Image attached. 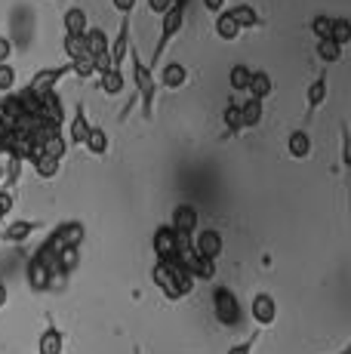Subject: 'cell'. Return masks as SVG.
Returning a JSON list of instances; mask_svg holds the SVG:
<instances>
[{
	"label": "cell",
	"instance_id": "obj_19",
	"mask_svg": "<svg viewBox=\"0 0 351 354\" xmlns=\"http://www.w3.org/2000/svg\"><path fill=\"white\" fill-rule=\"evenodd\" d=\"M77 268H80V247H71V243H68V247H59L56 250V271H59V274L68 277Z\"/></svg>",
	"mask_w": 351,
	"mask_h": 354
},
{
	"label": "cell",
	"instance_id": "obj_4",
	"mask_svg": "<svg viewBox=\"0 0 351 354\" xmlns=\"http://www.w3.org/2000/svg\"><path fill=\"white\" fill-rule=\"evenodd\" d=\"M179 268H182V265L176 262V259H158V262H154V268H151L154 287L164 292L170 302L185 299V296H182V290H179Z\"/></svg>",
	"mask_w": 351,
	"mask_h": 354
},
{
	"label": "cell",
	"instance_id": "obj_18",
	"mask_svg": "<svg viewBox=\"0 0 351 354\" xmlns=\"http://www.w3.org/2000/svg\"><path fill=\"white\" fill-rule=\"evenodd\" d=\"M247 93H249V96H253V99L265 102V99L274 93V80H272V74H268V71H253V74H249Z\"/></svg>",
	"mask_w": 351,
	"mask_h": 354
},
{
	"label": "cell",
	"instance_id": "obj_12",
	"mask_svg": "<svg viewBox=\"0 0 351 354\" xmlns=\"http://www.w3.org/2000/svg\"><path fill=\"white\" fill-rule=\"evenodd\" d=\"M327 93H330V84H327V71H321L317 77L312 80V86L305 90V118L312 120L314 114H317V108L321 105H327Z\"/></svg>",
	"mask_w": 351,
	"mask_h": 354
},
{
	"label": "cell",
	"instance_id": "obj_13",
	"mask_svg": "<svg viewBox=\"0 0 351 354\" xmlns=\"http://www.w3.org/2000/svg\"><path fill=\"white\" fill-rule=\"evenodd\" d=\"M84 234H86V228H84V222H62V225H56L50 231V237L56 241V247H80L84 243Z\"/></svg>",
	"mask_w": 351,
	"mask_h": 354
},
{
	"label": "cell",
	"instance_id": "obj_11",
	"mask_svg": "<svg viewBox=\"0 0 351 354\" xmlns=\"http://www.w3.org/2000/svg\"><path fill=\"white\" fill-rule=\"evenodd\" d=\"M151 247L158 259H176V250H179V234L170 225H158L151 237Z\"/></svg>",
	"mask_w": 351,
	"mask_h": 354
},
{
	"label": "cell",
	"instance_id": "obj_36",
	"mask_svg": "<svg viewBox=\"0 0 351 354\" xmlns=\"http://www.w3.org/2000/svg\"><path fill=\"white\" fill-rule=\"evenodd\" d=\"M256 342H259V333H253V336L244 339V342L231 345V348H228V354H253V351H256Z\"/></svg>",
	"mask_w": 351,
	"mask_h": 354
},
{
	"label": "cell",
	"instance_id": "obj_8",
	"mask_svg": "<svg viewBox=\"0 0 351 354\" xmlns=\"http://www.w3.org/2000/svg\"><path fill=\"white\" fill-rule=\"evenodd\" d=\"M130 12L120 16V28H117V37L108 44V53H111V68H124L126 62V53H130V44H133V34H130Z\"/></svg>",
	"mask_w": 351,
	"mask_h": 354
},
{
	"label": "cell",
	"instance_id": "obj_20",
	"mask_svg": "<svg viewBox=\"0 0 351 354\" xmlns=\"http://www.w3.org/2000/svg\"><path fill=\"white\" fill-rule=\"evenodd\" d=\"M287 151H290V158H296V160L312 158V136H308L305 129H296V133H290Z\"/></svg>",
	"mask_w": 351,
	"mask_h": 354
},
{
	"label": "cell",
	"instance_id": "obj_33",
	"mask_svg": "<svg viewBox=\"0 0 351 354\" xmlns=\"http://www.w3.org/2000/svg\"><path fill=\"white\" fill-rule=\"evenodd\" d=\"M71 74L80 80H90L93 74H96V68H93V56H80L71 62Z\"/></svg>",
	"mask_w": 351,
	"mask_h": 354
},
{
	"label": "cell",
	"instance_id": "obj_39",
	"mask_svg": "<svg viewBox=\"0 0 351 354\" xmlns=\"http://www.w3.org/2000/svg\"><path fill=\"white\" fill-rule=\"evenodd\" d=\"M136 3H139V0H111V6L120 12V16H124V12H130V16H133V10H136Z\"/></svg>",
	"mask_w": 351,
	"mask_h": 354
},
{
	"label": "cell",
	"instance_id": "obj_21",
	"mask_svg": "<svg viewBox=\"0 0 351 354\" xmlns=\"http://www.w3.org/2000/svg\"><path fill=\"white\" fill-rule=\"evenodd\" d=\"M99 86H102L105 96H120L126 86V77H124V68H108L105 74H99Z\"/></svg>",
	"mask_w": 351,
	"mask_h": 354
},
{
	"label": "cell",
	"instance_id": "obj_25",
	"mask_svg": "<svg viewBox=\"0 0 351 354\" xmlns=\"http://www.w3.org/2000/svg\"><path fill=\"white\" fill-rule=\"evenodd\" d=\"M31 167H35V173L40 176V179H56L59 176V167H62V160L59 158H53V154H35L31 158Z\"/></svg>",
	"mask_w": 351,
	"mask_h": 354
},
{
	"label": "cell",
	"instance_id": "obj_29",
	"mask_svg": "<svg viewBox=\"0 0 351 354\" xmlns=\"http://www.w3.org/2000/svg\"><path fill=\"white\" fill-rule=\"evenodd\" d=\"M222 120H225V127H228V133H231V136L244 133V120H240V102H228L225 111H222Z\"/></svg>",
	"mask_w": 351,
	"mask_h": 354
},
{
	"label": "cell",
	"instance_id": "obj_30",
	"mask_svg": "<svg viewBox=\"0 0 351 354\" xmlns=\"http://www.w3.org/2000/svg\"><path fill=\"white\" fill-rule=\"evenodd\" d=\"M62 50H65V56H68V62H74V59H80V56H90L84 46V34H65Z\"/></svg>",
	"mask_w": 351,
	"mask_h": 354
},
{
	"label": "cell",
	"instance_id": "obj_6",
	"mask_svg": "<svg viewBox=\"0 0 351 354\" xmlns=\"http://www.w3.org/2000/svg\"><path fill=\"white\" fill-rule=\"evenodd\" d=\"M191 250L198 256H204V259H219L222 256V250H225V237H222V231H216V228H198L191 234Z\"/></svg>",
	"mask_w": 351,
	"mask_h": 354
},
{
	"label": "cell",
	"instance_id": "obj_16",
	"mask_svg": "<svg viewBox=\"0 0 351 354\" xmlns=\"http://www.w3.org/2000/svg\"><path fill=\"white\" fill-rule=\"evenodd\" d=\"M84 148L93 154V158H105V154L111 151V139H108L105 127H93L90 124V133H86V139H84Z\"/></svg>",
	"mask_w": 351,
	"mask_h": 354
},
{
	"label": "cell",
	"instance_id": "obj_9",
	"mask_svg": "<svg viewBox=\"0 0 351 354\" xmlns=\"http://www.w3.org/2000/svg\"><path fill=\"white\" fill-rule=\"evenodd\" d=\"M249 315H253V321L259 326H272L278 321V299L272 292H256L249 299Z\"/></svg>",
	"mask_w": 351,
	"mask_h": 354
},
{
	"label": "cell",
	"instance_id": "obj_5",
	"mask_svg": "<svg viewBox=\"0 0 351 354\" xmlns=\"http://www.w3.org/2000/svg\"><path fill=\"white\" fill-rule=\"evenodd\" d=\"M71 74V62H65V65H56V68H40V71L35 74V77L28 80V86L25 90L31 93V96H44V93H50V90H56L59 86V80H65Z\"/></svg>",
	"mask_w": 351,
	"mask_h": 354
},
{
	"label": "cell",
	"instance_id": "obj_14",
	"mask_svg": "<svg viewBox=\"0 0 351 354\" xmlns=\"http://www.w3.org/2000/svg\"><path fill=\"white\" fill-rule=\"evenodd\" d=\"M86 133H90V118H86V105L84 102H77L74 105V118H71V124H68V145H84V139H86Z\"/></svg>",
	"mask_w": 351,
	"mask_h": 354
},
{
	"label": "cell",
	"instance_id": "obj_34",
	"mask_svg": "<svg viewBox=\"0 0 351 354\" xmlns=\"http://www.w3.org/2000/svg\"><path fill=\"white\" fill-rule=\"evenodd\" d=\"M16 90V68L10 62H0V93H12Z\"/></svg>",
	"mask_w": 351,
	"mask_h": 354
},
{
	"label": "cell",
	"instance_id": "obj_7",
	"mask_svg": "<svg viewBox=\"0 0 351 354\" xmlns=\"http://www.w3.org/2000/svg\"><path fill=\"white\" fill-rule=\"evenodd\" d=\"M170 228H173L179 237H191L194 231L200 228V213H198V207H191V203H179V207H173Z\"/></svg>",
	"mask_w": 351,
	"mask_h": 354
},
{
	"label": "cell",
	"instance_id": "obj_28",
	"mask_svg": "<svg viewBox=\"0 0 351 354\" xmlns=\"http://www.w3.org/2000/svg\"><path fill=\"white\" fill-rule=\"evenodd\" d=\"M108 34L102 28H86L84 31V46H86V53L90 56H99V53H108Z\"/></svg>",
	"mask_w": 351,
	"mask_h": 354
},
{
	"label": "cell",
	"instance_id": "obj_22",
	"mask_svg": "<svg viewBox=\"0 0 351 354\" xmlns=\"http://www.w3.org/2000/svg\"><path fill=\"white\" fill-rule=\"evenodd\" d=\"M62 25H65V34H84L90 28V19H86V10L84 6H68L62 16Z\"/></svg>",
	"mask_w": 351,
	"mask_h": 354
},
{
	"label": "cell",
	"instance_id": "obj_41",
	"mask_svg": "<svg viewBox=\"0 0 351 354\" xmlns=\"http://www.w3.org/2000/svg\"><path fill=\"white\" fill-rule=\"evenodd\" d=\"M342 163H345V167L351 163V158H348V129L345 127H342Z\"/></svg>",
	"mask_w": 351,
	"mask_h": 354
},
{
	"label": "cell",
	"instance_id": "obj_27",
	"mask_svg": "<svg viewBox=\"0 0 351 354\" xmlns=\"http://www.w3.org/2000/svg\"><path fill=\"white\" fill-rule=\"evenodd\" d=\"M342 53H345V46H339L336 40H330V37L317 40V59H321L323 65H336V62H342Z\"/></svg>",
	"mask_w": 351,
	"mask_h": 354
},
{
	"label": "cell",
	"instance_id": "obj_15",
	"mask_svg": "<svg viewBox=\"0 0 351 354\" xmlns=\"http://www.w3.org/2000/svg\"><path fill=\"white\" fill-rule=\"evenodd\" d=\"M158 84L164 86V90H182V86L188 84V68L179 65V62H167L164 68H160Z\"/></svg>",
	"mask_w": 351,
	"mask_h": 354
},
{
	"label": "cell",
	"instance_id": "obj_31",
	"mask_svg": "<svg viewBox=\"0 0 351 354\" xmlns=\"http://www.w3.org/2000/svg\"><path fill=\"white\" fill-rule=\"evenodd\" d=\"M249 74H253V68H249V65H234L231 68V74H228V84H231L234 93H247Z\"/></svg>",
	"mask_w": 351,
	"mask_h": 354
},
{
	"label": "cell",
	"instance_id": "obj_42",
	"mask_svg": "<svg viewBox=\"0 0 351 354\" xmlns=\"http://www.w3.org/2000/svg\"><path fill=\"white\" fill-rule=\"evenodd\" d=\"M6 302H10V290H6V283L0 281V308H6Z\"/></svg>",
	"mask_w": 351,
	"mask_h": 354
},
{
	"label": "cell",
	"instance_id": "obj_37",
	"mask_svg": "<svg viewBox=\"0 0 351 354\" xmlns=\"http://www.w3.org/2000/svg\"><path fill=\"white\" fill-rule=\"evenodd\" d=\"M173 3H179V0H148V10H151L154 16H164Z\"/></svg>",
	"mask_w": 351,
	"mask_h": 354
},
{
	"label": "cell",
	"instance_id": "obj_3",
	"mask_svg": "<svg viewBox=\"0 0 351 354\" xmlns=\"http://www.w3.org/2000/svg\"><path fill=\"white\" fill-rule=\"evenodd\" d=\"M213 315L216 321L228 330H238L244 324V311H240V302L228 287H216L213 290Z\"/></svg>",
	"mask_w": 351,
	"mask_h": 354
},
{
	"label": "cell",
	"instance_id": "obj_40",
	"mask_svg": "<svg viewBox=\"0 0 351 354\" xmlns=\"http://www.w3.org/2000/svg\"><path fill=\"white\" fill-rule=\"evenodd\" d=\"M204 10H207V12H213V16H216V12L225 10V0H204Z\"/></svg>",
	"mask_w": 351,
	"mask_h": 354
},
{
	"label": "cell",
	"instance_id": "obj_1",
	"mask_svg": "<svg viewBox=\"0 0 351 354\" xmlns=\"http://www.w3.org/2000/svg\"><path fill=\"white\" fill-rule=\"evenodd\" d=\"M130 65H133V86H136V96L142 102V114H145V120L154 118V99H158V80H154V71L142 62L136 44H130Z\"/></svg>",
	"mask_w": 351,
	"mask_h": 354
},
{
	"label": "cell",
	"instance_id": "obj_26",
	"mask_svg": "<svg viewBox=\"0 0 351 354\" xmlns=\"http://www.w3.org/2000/svg\"><path fill=\"white\" fill-rule=\"evenodd\" d=\"M216 37H219V40H228V44L240 37V25L234 22L231 16H228V10L216 12Z\"/></svg>",
	"mask_w": 351,
	"mask_h": 354
},
{
	"label": "cell",
	"instance_id": "obj_24",
	"mask_svg": "<svg viewBox=\"0 0 351 354\" xmlns=\"http://www.w3.org/2000/svg\"><path fill=\"white\" fill-rule=\"evenodd\" d=\"M228 16H231L234 22L240 25V31H244V28H259V25H262L259 12H256L253 6H249V3H238V6H228Z\"/></svg>",
	"mask_w": 351,
	"mask_h": 354
},
{
	"label": "cell",
	"instance_id": "obj_10",
	"mask_svg": "<svg viewBox=\"0 0 351 354\" xmlns=\"http://www.w3.org/2000/svg\"><path fill=\"white\" fill-rule=\"evenodd\" d=\"M44 228V222H35V219H12L6 225H0V241L6 243H25Z\"/></svg>",
	"mask_w": 351,
	"mask_h": 354
},
{
	"label": "cell",
	"instance_id": "obj_35",
	"mask_svg": "<svg viewBox=\"0 0 351 354\" xmlns=\"http://www.w3.org/2000/svg\"><path fill=\"white\" fill-rule=\"evenodd\" d=\"M330 25H333V16H314V22H312L314 37H317V40L330 37Z\"/></svg>",
	"mask_w": 351,
	"mask_h": 354
},
{
	"label": "cell",
	"instance_id": "obj_2",
	"mask_svg": "<svg viewBox=\"0 0 351 354\" xmlns=\"http://www.w3.org/2000/svg\"><path fill=\"white\" fill-rule=\"evenodd\" d=\"M182 25H185V3H173L170 10L160 16V37H158V44H154V53H151V71L158 68L160 62H164V56H167V50H170V44L176 37H179V31H182Z\"/></svg>",
	"mask_w": 351,
	"mask_h": 354
},
{
	"label": "cell",
	"instance_id": "obj_32",
	"mask_svg": "<svg viewBox=\"0 0 351 354\" xmlns=\"http://www.w3.org/2000/svg\"><path fill=\"white\" fill-rule=\"evenodd\" d=\"M330 40H336L339 46L351 44V22L348 19H333V25H330Z\"/></svg>",
	"mask_w": 351,
	"mask_h": 354
},
{
	"label": "cell",
	"instance_id": "obj_43",
	"mask_svg": "<svg viewBox=\"0 0 351 354\" xmlns=\"http://www.w3.org/2000/svg\"><path fill=\"white\" fill-rule=\"evenodd\" d=\"M133 354H142V348H139V345H133Z\"/></svg>",
	"mask_w": 351,
	"mask_h": 354
},
{
	"label": "cell",
	"instance_id": "obj_44",
	"mask_svg": "<svg viewBox=\"0 0 351 354\" xmlns=\"http://www.w3.org/2000/svg\"><path fill=\"white\" fill-rule=\"evenodd\" d=\"M3 176H6V169H3V167H0V182H3Z\"/></svg>",
	"mask_w": 351,
	"mask_h": 354
},
{
	"label": "cell",
	"instance_id": "obj_38",
	"mask_svg": "<svg viewBox=\"0 0 351 354\" xmlns=\"http://www.w3.org/2000/svg\"><path fill=\"white\" fill-rule=\"evenodd\" d=\"M12 59V40L6 34H0V62H10Z\"/></svg>",
	"mask_w": 351,
	"mask_h": 354
},
{
	"label": "cell",
	"instance_id": "obj_23",
	"mask_svg": "<svg viewBox=\"0 0 351 354\" xmlns=\"http://www.w3.org/2000/svg\"><path fill=\"white\" fill-rule=\"evenodd\" d=\"M262 114H265V102L249 96L247 102H240V120H244V129H253L262 124Z\"/></svg>",
	"mask_w": 351,
	"mask_h": 354
},
{
	"label": "cell",
	"instance_id": "obj_17",
	"mask_svg": "<svg viewBox=\"0 0 351 354\" xmlns=\"http://www.w3.org/2000/svg\"><path fill=\"white\" fill-rule=\"evenodd\" d=\"M62 351H65V333L56 324H50L37 342V354H62Z\"/></svg>",
	"mask_w": 351,
	"mask_h": 354
}]
</instances>
